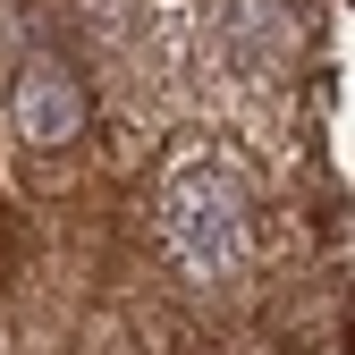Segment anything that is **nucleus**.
<instances>
[{
    "label": "nucleus",
    "mask_w": 355,
    "mask_h": 355,
    "mask_svg": "<svg viewBox=\"0 0 355 355\" xmlns=\"http://www.w3.org/2000/svg\"><path fill=\"white\" fill-rule=\"evenodd\" d=\"M220 34H229V51H245V68H279L288 60V0H220Z\"/></svg>",
    "instance_id": "nucleus-3"
},
{
    "label": "nucleus",
    "mask_w": 355,
    "mask_h": 355,
    "mask_svg": "<svg viewBox=\"0 0 355 355\" xmlns=\"http://www.w3.org/2000/svg\"><path fill=\"white\" fill-rule=\"evenodd\" d=\"M161 245L211 296H237L262 262V195L229 153L187 144L161 169Z\"/></svg>",
    "instance_id": "nucleus-1"
},
{
    "label": "nucleus",
    "mask_w": 355,
    "mask_h": 355,
    "mask_svg": "<svg viewBox=\"0 0 355 355\" xmlns=\"http://www.w3.org/2000/svg\"><path fill=\"white\" fill-rule=\"evenodd\" d=\"M85 119H94V102H85V76L68 68V51L34 42V51L9 68V136H17L34 161H60V153L85 144Z\"/></svg>",
    "instance_id": "nucleus-2"
}]
</instances>
